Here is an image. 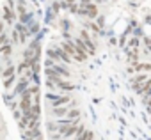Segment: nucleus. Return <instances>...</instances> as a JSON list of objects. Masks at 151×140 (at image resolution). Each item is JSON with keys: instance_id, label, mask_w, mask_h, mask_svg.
I'll return each mask as SVG.
<instances>
[{"instance_id": "obj_1", "label": "nucleus", "mask_w": 151, "mask_h": 140, "mask_svg": "<svg viewBox=\"0 0 151 140\" xmlns=\"http://www.w3.org/2000/svg\"><path fill=\"white\" fill-rule=\"evenodd\" d=\"M16 30H18V34H20V41L22 43H25L27 41V37L30 36V30H29V25H25V23H16Z\"/></svg>"}, {"instance_id": "obj_2", "label": "nucleus", "mask_w": 151, "mask_h": 140, "mask_svg": "<svg viewBox=\"0 0 151 140\" xmlns=\"http://www.w3.org/2000/svg\"><path fill=\"white\" fill-rule=\"evenodd\" d=\"M80 37L84 39V43H86V46H87V50H89V55H94V53H96V48H94V44H93V41H91V37H89V32H87V30H82V32H80Z\"/></svg>"}, {"instance_id": "obj_3", "label": "nucleus", "mask_w": 151, "mask_h": 140, "mask_svg": "<svg viewBox=\"0 0 151 140\" xmlns=\"http://www.w3.org/2000/svg\"><path fill=\"white\" fill-rule=\"evenodd\" d=\"M27 87H29V78H27V76H23V78H22V80H20L18 84H16L14 94H16V96H20V94H22L23 91H27Z\"/></svg>"}, {"instance_id": "obj_4", "label": "nucleus", "mask_w": 151, "mask_h": 140, "mask_svg": "<svg viewBox=\"0 0 151 140\" xmlns=\"http://www.w3.org/2000/svg\"><path fill=\"white\" fill-rule=\"evenodd\" d=\"M20 110H22V114H29L30 110H32V101H30V98H22V101H20Z\"/></svg>"}, {"instance_id": "obj_5", "label": "nucleus", "mask_w": 151, "mask_h": 140, "mask_svg": "<svg viewBox=\"0 0 151 140\" xmlns=\"http://www.w3.org/2000/svg\"><path fill=\"white\" fill-rule=\"evenodd\" d=\"M53 69H55V71H57L60 76H64V78H69V76H71L69 69H68V67H64V66H60V64H55V66H53Z\"/></svg>"}, {"instance_id": "obj_6", "label": "nucleus", "mask_w": 151, "mask_h": 140, "mask_svg": "<svg viewBox=\"0 0 151 140\" xmlns=\"http://www.w3.org/2000/svg\"><path fill=\"white\" fill-rule=\"evenodd\" d=\"M66 103H71V98L69 96H60L59 99H55L53 103H52V106L55 108V106H64Z\"/></svg>"}, {"instance_id": "obj_7", "label": "nucleus", "mask_w": 151, "mask_h": 140, "mask_svg": "<svg viewBox=\"0 0 151 140\" xmlns=\"http://www.w3.org/2000/svg\"><path fill=\"white\" fill-rule=\"evenodd\" d=\"M96 16H98V7H96L94 4L87 6V18H89V20H96Z\"/></svg>"}, {"instance_id": "obj_8", "label": "nucleus", "mask_w": 151, "mask_h": 140, "mask_svg": "<svg viewBox=\"0 0 151 140\" xmlns=\"http://www.w3.org/2000/svg\"><path fill=\"white\" fill-rule=\"evenodd\" d=\"M7 23H13L14 21V13L11 11V9H7V7H4V16H2Z\"/></svg>"}, {"instance_id": "obj_9", "label": "nucleus", "mask_w": 151, "mask_h": 140, "mask_svg": "<svg viewBox=\"0 0 151 140\" xmlns=\"http://www.w3.org/2000/svg\"><path fill=\"white\" fill-rule=\"evenodd\" d=\"M57 87H59V91H73V89H75V85H73V84L64 82V80H60V82L57 84Z\"/></svg>"}, {"instance_id": "obj_10", "label": "nucleus", "mask_w": 151, "mask_h": 140, "mask_svg": "<svg viewBox=\"0 0 151 140\" xmlns=\"http://www.w3.org/2000/svg\"><path fill=\"white\" fill-rule=\"evenodd\" d=\"M0 53H2L4 57H9V55L13 53V46H11L9 43H6V44H2V46H0Z\"/></svg>"}, {"instance_id": "obj_11", "label": "nucleus", "mask_w": 151, "mask_h": 140, "mask_svg": "<svg viewBox=\"0 0 151 140\" xmlns=\"http://www.w3.org/2000/svg\"><path fill=\"white\" fill-rule=\"evenodd\" d=\"M14 73H16V67L9 64V66H7V67L4 69V73H2V76H4V78H9V76H14Z\"/></svg>"}, {"instance_id": "obj_12", "label": "nucleus", "mask_w": 151, "mask_h": 140, "mask_svg": "<svg viewBox=\"0 0 151 140\" xmlns=\"http://www.w3.org/2000/svg\"><path fill=\"white\" fill-rule=\"evenodd\" d=\"M32 18H34V14H32V13H23V14H20V21H22V23H25V25L32 23Z\"/></svg>"}, {"instance_id": "obj_13", "label": "nucleus", "mask_w": 151, "mask_h": 140, "mask_svg": "<svg viewBox=\"0 0 151 140\" xmlns=\"http://www.w3.org/2000/svg\"><path fill=\"white\" fill-rule=\"evenodd\" d=\"M68 114V108L66 106H55L53 108V115L55 117H62V115H66Z\"/></svg>"}, {"instance_id": "obj_14", "label": "nucleus", "mask_w": 151, "mask_h": 140, "mask_svg": "<svg viewBox=\"0 0 151 140\" xmlns=\"http://www.w3.org/2000/svg\"><path fill=\"white\" fill-rule=\"evenodd\" d=\"M135 71H151V64H135Z\"/></svg>"}, {"instance_id": "obj_15", "label": "nucleus", "mask_w": 151, "mask_h": 140, "mask_svg": "<svg viewBox=\"0 0 151 140\" xmlns=\"http://www.w3.org/2000/svg\"><path fill=\"white\" fill-rule=\"evenodd\" d=\"M29 30H30V36H32V34H36V32H39V23H37V21L29 23Z\"/></svg>"}, {"instance_id": "obj_16", "label": "nucleus", "mask_w": 151, "mask_h": 140, "mask_svg": "<svg viewBox=\"0 0 151 140\" xmlns=\"http://www.w3.org/2000/svg\"><path fill=\"white\" fill-rule=\"evenodd\" d=\"M16 9H18L20 14L25 13V0H16Z\"/></svg>"}, {"instance_id": "obj_17", "label": "nucleus", "mask_w": 151, "mask_h": 140, "mask_svg": "<svg viewBox=\"0 0 151 140\" xmlns=\"http://www.w3.org/2000/svg\"><path fill=\"white\" fill-rule=\"evenodd\" d=\"M135 82H137V84H142V82L146 84V82H147V75H137V76L133 78V84H135Z\"/></svg>"}, {"instance_id": "obj_18", "label": "nucleus", "mask_w": 151, "mask_h": 140, "mask_svg": "<svg viewBox=\"0 0 151 140\" xmlns=\"http://www.w3.org/2000/svg\"><path fill=\"white\" fill-rule=\"evenodd\" d=\"M68 115H69V119H73V121H78V119H80V112H78V110H71Z\"/></svg>"}, {"instance_id": "obj_19", "label": "nucleus", "mask_w": 151, "mask_h": 140, "mask_svg": "<svg viewBox=\"0 0 151 140\" xmlns=\"http://www.w3.org/2000/svg\"><path fill=\"white\" fill-rule=\"evenodd\" d=\"M53 20H55V11H53V9H48V11H46V21L50 23V21H53Z\"/></svg>"}, {"instance_id": "obj_20", "label": "nucleus", "mask_w": 151, "mask_h": 140, "mask_svg": "<svg viewBox=\"0 0 151 140\" xmlns=\"http://www.w3.org/2000/svg\"><path fill=\"white\" fill-rule=\"evenodd\" d=\"M128 46H130V50H137V48H139V39H137V37H133V39H130V43H128Z\"/></svg>"}, {"instance_id": "obj_21", "label": "nucleus", "mask_w": 151, "mask_h": 140, "mask_svg": "<svg viewBox=\"0 0 151 140\" xmlns=\"http://www.w3.org/2000/svg\"><path fill=\"white\" fill-rule=\"evenodd\" d=\"M96 23H98V25H100V27L103 29V27H105V16L98 14V16H96Z\"/></svg>"}, {"instance_id": "obj_22", "label": "nucleus", "mask_w": 151, "mask_h": 140, "mask_svg": "<svg viewBox=\"0 0 151 140\" xmlns=\"http://www.w3.org/2000/svg\"><path fill=\"white\" fill-rule=\"evenodd\" d=\"M11 36H13V41H14V44H18V43H22V41H20V34H18V30H16V29H14V32H13Z\"/></svg>"}, {"instance_id": "obj_23", "label": "nucleus", "mask_w": 151, "mask_h": 140, "mask_svg": "<svg viewBox=\"0 0 151 140\" xmlns=\"http://www.w3.org/2000/svg\"><path fill=\"white\" fill-rule=\"evenodd\" d=\"M59 98H60V96H57V94H53V92H48V94H46V99H48V101H55V99H59Z\"/></svg>"}, {"instance_id": "obj_24", "label": "nucleus", "mask_w": 151, "mask_h": 140, "mask_svg": "<svg viewBox=\"0 0 151 140\" xmlns=\"http://www.w3.org/2000/svg\"><path fill=\"white\" fill-rule=\"evenodd\" d=\"M6 43H7V34H6V32H2V34H0V46L6 44Z\"/></svg>"}, {"instance_id": "obj_25", "label": "nucleus", "mask_w": 151, "mask_h": 140, "mask_svg": "<svg viewBox=\"0 0 151 140\" xmlns=\"http://www.w3.org/2000/svg\"><path fill=\"white\" fill-rule=\"evenodd\" d=\"M32 112H34L36 115H39V112H41V106H39V103H34V105H32Z\"/></svg>"}, {"instance_id": "obj_26", "label": "nucleus", "mask_w": 151, "mask_h": 140, "mask_svg": "<svg viewBox=\"0 0 151 140\" xmlns=\"http://www.w3.org/2000/svg\"><path fill=\"white\" fill-rule=\"evenodd\" d=\"M87 6H91V0H80L78 2V7H87Z\"/></svg>"}, {"instance_id": "obj_27", "label": "nucleus", "mask_w": 151, "mask_h": 140, "mask_svg": "<svg viewBox=\"0 0 151 140\" xmlns=\"http://www.w3.org/2000/svg\"><path fill=\"white\" fill-rule=\"evenodd\" d=\"M45 66H46V67H53V66H55V60H53V59H50V57H48V60H46V62H45Z\"/></svg>"}, {"instance_id": "obj_28", "label": "nucleus", "mask_w": 151, "mask_h": 140, "mask_svg": "<svg viewBox=\"0 0 151 140\" xmlns=\"http://www.w3.org/2000/svg\"><path fill=\"white\" fill-rule=\"evenodd\" d=\"M30 92H32V94H39V87H37V84L30 87Z\"/></svg>"}, {"instance_id": "obj_29", "label": "nucleus", "mask_w": 151, "mask_h": 140, "mask_svg": "<svg viewBox=\"0 0 151 140\" xmlns=\"http://www.w3.org/2000/svg\"><path fill=\"white\" fill-rule=\"evenodd\" d=\"M13 115H14V119H16V121H20V119H22V114H20V112H18L16 108L13 110Z\"/></svg>"}, {"instance_id": "obj_30", "label": "nucleus", "mask_w": 151, "mask_h": 140, "mask_svg": "<svg viewBox=\"0 0 151 140\" xmlns=\"http://www.w3.org/2000/svg\"><path fill=\"white\" fill-rule=\"evenodd\" d=\"M144 43H146L147 50H151V39H149V37H146V39H144Z\"/></svg>"}, {"instance_id": "obj_31", "label": "nucleus", "mask_w": 151, "mask_h": 140, "mask_svg": "<svg viewBox=\"0 0 151 140\" xmlns=\"http://www.w3.org/2000/svg\"><path fill=\"white\" fill-rule=\"evenodd\" d=\"M2 32H4V21L0 20V34H2Z\"/></svg>"}, {"instance_id": "obj_32", "label": "nucleus", "mask_w": 151, "mask_h": 140, "mask_svg": "<svg viewBox=\"0 0 151 140\" xmlns=\"http://www.w3.org/2000/svg\"><path fill=\"white\" fill-rule=\"evenodd\" d=\"M96 2H98V4H103V2H107V0H96Z\"/></svg>"}, {"instance_id": "obj_33", "label": "nucleus", "mask_w": 151, "mask_h": 140, "mask_svg": "<svg viewBox=\"0 0 151 140\" xmlns=\"http://www.w3.org/2000/svg\"><path fill=\"white\" fill-rule=\"evenodd\" d=\"M147 103H149V106H151V98H149V99H147Z\"/></svg>"}, {"instance_id": "obj_34", "label": "nucleus", "mask_w": 151, "mask_h": 140, "mask_svg": "<svg viewBox=\"0 0 151 140\" xmlns=\"http://www.w3.org/2000/svg\"><path fill=\"white\" fill-rule=\"evenodd\" d=\"M75 140H77V136H75Z\"/></svg>"}, {"instance_id": "obj_35", "label": "nucleus", "mask_w": 151, "mask_h": 140, "mask_svg": "<svg viewBox=\"0 0 151 140\" xmlns=\"http://www.w3.org/2000/svg\"><path fill=\"white\" fill-rule=\"evenodd\" d=\"M0 131H2V129H0Z\"/></svg>"}]
</instances>
